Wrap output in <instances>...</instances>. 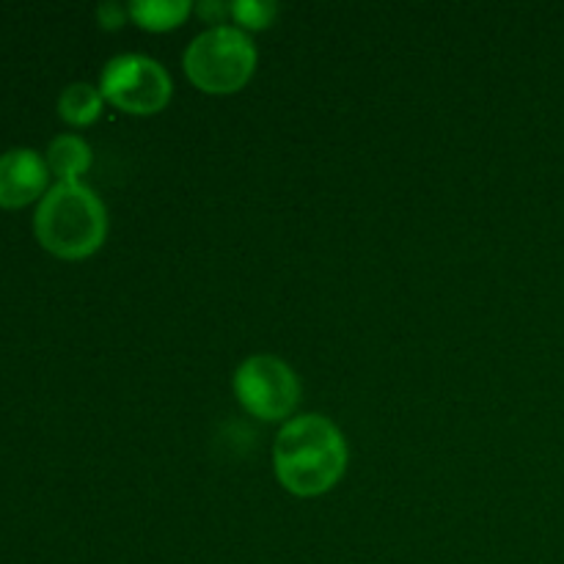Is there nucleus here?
I'll use <instances>...</instances> for the list:
<instances>
[{
  "label": "nucleus",
  "instance_id": "1",
  "mask_svg": "<svg viewBox=\"0 0 564 564\" xmlns=\"http://www.w3.org/2000/svg\"><path fill=\"white\" fill-rule=\"evenodd\" d=\"M350 463L341 430L323 413H303L281 424L273 444V471L297 499H317L341 482Z\"/></svg>",
  "mask_w": 564,
  "mask_h": 564
},
{
  "label": "nucleus",
  "instance_id": "2",
  "mask_svg": "<svg viewBox=\"0 0 564 564\" xmlns=\"http://www.w3.org/2000/svg\"><path fill=\"white\" fill-rule=\"evenodd\" d=\"M42 248L61 259H86L108 237V209L86 182H55L33 215Z\"/></svg>",
  "mask_w": 564,
  "mask_h": 564
},
{
  "label": "nucleus",
  "instance_id": "3",
  "mask_svg": "<svg viewBox=\"0 0 564 564\" xmlns=\"http://www.w3.org/2000/svg\"><path fill=\"white\" fill-rule=\"evenodd\" d=\"M257 44L251 33L240 31L237 25H209L187 44L182 55L185 75L198 91L235 94L248 86V80L257 72Z\"/></svg>",
  "mask_w": 564,
  "mask_h": 564
},
{
  "label": "nucleus",
  "instance_id": "4",
  "mask_svg": "<svg viewBox=\"0 0 564 564\" xmlns=\"http://www.w3.org/2000/svg\"><path fill=\"white\" fill-rule=\"evenodd\" d=\"M105 102L130 116H154L169 108L174 83L160 61L141 53H121L105 64L99 75Z\"/></svg>",
  "mask_w": 564,
  "mask_h": 564
},
{
  "label": "nucleus",
  "instance_id": "5",
  "mask_svg": "<svg viewBox=\"0 0 564 564\" xmlns=\"http://www.w3.org/2000/svg\"><path fill=\"white\" fill-rule=\"evenodd\" d=\"M237 402L262 422H290L301 402V380L279 356L257 352L237 367L231 380Z\"/></svg>",
  "mask_w": 564,
  "mask_h": 564
},
{
  "label": "nucleus",
  "instance_id": "6",
  "mask_svg": "<svg viewBox=\"0 0 564 564\" xmlns=\"http://www.w3.org/2000/svg\"><path fill=\"white\" fill-rule=\"evenodd\" d=\"M47 160L36 149H9L0 154V207H25L31 202H42L50 191Z\"/></svg>",
  "mask_w": 564,
  "mask_h": 564
},
{
  "label": "nucleus",
  "instance_id": "7",
  "mask_svg": "<svg viewBox=\"0 0 564 564\" xmlns=\"http://www.w3.org/2000/svg\"><path fill=\"white\" fill-rule=\"evenodd\" d=\"M47 169L50 174L55 176L58 182H80V176L91 169V147L83 141L80 135H58L50 141L47 154Z\"/></svg>",
  "mask_w": 564,
  "mask_h": 564
},
{
  "label": "nucleus",
  "instance_id": "8",
  "mask_svg": "<svg viewBox=\"0 0 564 564\" xmlns=\"http://www.w3.org/2000/svg\"><path fill=\"white\" fill-rule=\"evenodd\" d=\"M130 20L149 33H165L180 28L193 14L191 0H135L127 3Z\"/></svg>",
  "mask_w": 564,
  "mask_h": 564
},
{
  "label": "nucleus",
  "instance_id": "9",
  "mask_svg": "<svg viewBox=\"0 0 564 564\" xmlns=\"http://www.w3.org/2000/svg\"><path fill=\"white\" fill-rule=\"evenodd\" d=\"M105 97L99 86L91 83H69L58 97L61 119L69 121L72 127H88L102 116Z\"/></svg>",
  "mask_w": 564,
  "mask_h": 564
},
{
  "label": "nucleus",
  "instance_id": "10",
  "mask_svg": "<svg viewBox=\"0 0 564 564\" xmlns=\"http://www.w3.org/2000/svg\"><path fill=\"white\" fill-rule=\"evenodd\" d=\"M275 14H279V6L270 3V0H235V3H231V20H235L237 28L246 33L270 28Z\"/></svg>",
  "mask_w": 564,
  "mask_h": 564
},
{
  "label": "nucleus",
  "instance_id": "11",
  "mask_svg": "<svg viewBox=\"0 0 564 564\" xmlns=\"http://www.w3.org/2000/svg\"><path fill=\"white\" fill-rule=\"evenodd\" d=\"M97 14H99V22H102V28H110V31H116V28H121L127 20H130L127 6H119V3H102L97 9Z\"/></svg>",
  "mask_w": 564,
  "mask_h": 564
}]
</instances>
